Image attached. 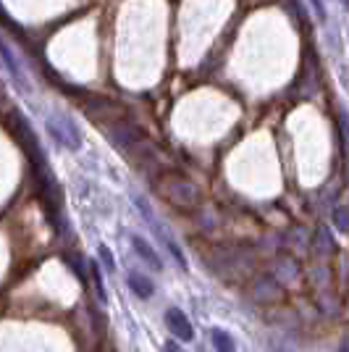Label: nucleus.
Wrapping results in <instances>:
<instances>
[{
    "mask_svg": "<svg viewBox=\"0 0 349 352\" xmlns=\"http://www.w3.org/2000/svg\"><path fill=\"white\" fill-rule=\"evenodd\" d=\"M163 352H184V350H181L176 342H166V344H163Z\"/></svg>",
    "mask_w": 349,
    "mask_h": 352,
    "instance_id": "9b49d317",
    "label": "nucleus"
},
{
    "mask_svg": "<svg viewBox=\"0 0 349 352\" xmlns=\"http://www.w3.org/2000/svg\"><path fill=\"white\" fill-rule=\"evenodd\" d=\"M310 3H313V8H315L318 19H326V6H323V0H310Z\"/></svg>",
    "mask_w": 349,
    "mask_h": 352,
    "instance_id": "9d476101",
    "label": "nucleus"
},
{
    "mask_svg": "<svg viewBox=\"0 0 349 352\" xmlns=\"http://www.w3.org/2000/svg\"><path fill=\"white\" fill-rule=\"evenodd\" d=\"M155 187L158 192L166 197V200H171L174 206H181V208H190L197 203V190H194V184L187 182L184 176L179 174H163L155 179Z\"/></svg>",
    "mask_w": 349,
    "mask_h": 352,
    "instance_id": "f257e3e1",
    "label": "nucleus"
},
{
    "mask_svg": "<svg viewBox=\"0 0 349 352\" xmlns=\"http://www.w3.org/2000/svg\"><path fill=\"white\" fill-rule=\"evenodd\" d=\"M166 323H168V329H171V334L176 339H181V342H192L194 339V329H192L190 318L184 316V310L168 308L166 310Z\"/></svg>",
    "mask_w": 349,
    "mask_h": 352,
    "instance_id": "f03ea898",
    "label": "nucleus"
},
{
    "mask_svg": "<svg viewBox=\"0 0 349 352\" xmlns=\"http://www.w3.org/2000/svg\"><path fill=\"white\" fill-rule=\"evenodd\" d=\"M89 271H92V279H95V289H98V297H100V302H105L108 297H105V287H102V276H100V268L92 263L89 265Z\"/></svg>",
    "mask_w": 349,
    "mask_h": 352,
    "instance_id": "6e6552de",
    "label": "nucleus"
},
{
    "mask_svg": "<svg viewBox=\"0 0 349 352\" xmlns=\"http://www.w3.org/2000/svg\"><path fill=\"white\" fill-rule=\"evenodd\" d=\"M331 221H334V226L339 234H347V208H336Z\"/></svg>",
    "mask_w": 349,
    "mask_h": 352,
    "instance_id": "0eeeda50",
    "label": "nucleus"
},
{
    "mask_svg": "<svg viewBox=\"0 0 349 352\" xmlns=\"http://www.w3.org/2000/svg\"><path fill=\"white\" fill-rule=\"evenodd\" d=\"M129 242H131V248H134V252H137V255H139V258H142V261H145L150 268H155V271H163V258H160L158 252H155V248H153L147 239H142L139 234H131Z\"/></svg>",
    "mask_w": 349,
    "mask_h": 352,
    "instance_id": "7ed1b4c3",
    "label": "nucleus"
},
{
    "mask_svg": "<svg viewBox=\"0 0 349 352\" xmlns=\"http://www.w3.org/2000/svg\"><path fill=\"white\" fill-rule=\"evenodd\" d=\"M210 339H213V347L218 352H236V344H234V339L223 331V329H213L210 331Z\"/></svg>",
    "mask_w": 349,
    "mask_h": 352,
    "instance_id": "39448f33",
    "label": "nucleus"
},
{
    "mask_svg": "<svg viewBox=\"0 0 349 352\" xmlns=\"http://www.w3.org/2000/svg\"><path fill=\"white\" fill-rule=\"evenodd\" d=\"M98 252H100V261L105 263V268H108V271H113V268H116V263H113V255H111V250L105 248V245H100V250H98Z\"/></svg>",
    "mask_w": 349,
    "mask_h": 352,
    "instance_id": "1a4fd4ad",
    "label": "nucleus"
},
{
    "mask_svg": "<svg viewBox=\"0 0 349 352\" xmlns=\"http://www.w3.org/2000/svg\"><path fill=\"white\" fill-rule=\"evenodd\" d=\"M158 239L160 242H163V245H166V248H168V252H171V258H174L176 263L181 265V268H187V258H184V252H181V248H179V245H176L174 239H171V236L166 234V232H158Z\"/></svg>",
    "mask_w": 349,
    "mask_h": 352,
    "instance_id": "423d86ee",
    "label": "nucleus"
},
{
    "mask_svg": "<svg viewBox=\"0 0 349 352\" xmlns=\"http://www.w3.org/2000/svg\"><path fill=\"white\" fill-rule=\"evenodd\" d=\"M129 287H131V292L137 294V297H142V300H150V297L155 294L153 279H147L142 274H129Z\"/></svg>",
    "mask_w": 349,
    "mask_h": 352,
    "instance_id": "20e7f679",
    "label": "nucleus"
}]
</instances>
